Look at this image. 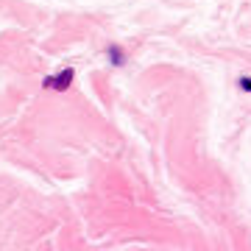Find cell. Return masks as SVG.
Returning a JSON list of instances; mask_svg holds the SVG:
<instances>
[{"instance_id":"cell-1","label":"cell","mask_w":251,"mask_h":251,"mask_svg":"<svg viewBox=\"0 0 251 251\" xmlns=\"http://www.w3.org/2000/svg\"><path fill=\"white\" fill-rule=\"evenodd\" d=\"M70 81H73V70L67 67V70H62L59 75H53V78H48L45 84L50 87V90H67V87H70Z\"/></svg>"},{"instance_id":"cell-2","label":"cell","mask_w":251,"mask_h":251,"mask_svg":"<svg viewBox=\"0 0 251 251\" xmlns=\"http://www.w3.org/2000/svg\"><path fill=\"white\" fill-rule=\"evenodd\" d=\"M109 59H112V64H123V53H120V48L117 45L109 48Z\"/></svg>"},{"instance_id":"cell-3","label":"cell","mask_w":251,"mask_h":251,"mask_svg":"<svg viewBox=\"0 0 251 251\" xmlns=\"http://www.w3.org/2000/svg\"><path fill=\"white\" fill-rule=\"evenodd\" d=\"M240 87H243L246 92H251V78H249V75H246V78H240Z\"/></svg>"}]
</instances>
